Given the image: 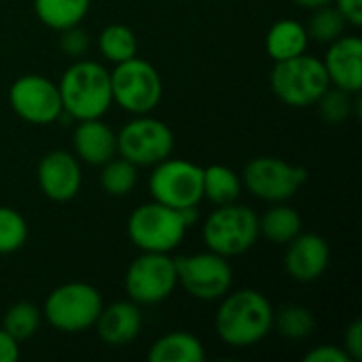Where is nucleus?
<instances>
[{"label": "nucleus", "instance_id": "26", "mask_svg": "<svg viewBox=\"0 0 362 362\" xmlns=\"http://www.w3.org/2000/svg\"><path fill=\"white\" fill-rule=\"evenodd\" d=\"M346 28H348V21L344 19V15L337 11V6L333 2L314 8L305 23L308 36L322 45H329V42L337 40L339 36H344Z\"/></svg>", "mask_w": 362, "mask_h": 362}, {"label": "nucleus", "instance_id": "33", "mask_svg": "<svg viewBox=\"0 0 362 362\" xmlns=\"http://www.w3.org/2000/svg\"><path fill=\"white\" fill-rule=\"evenodd\" d=\"M346 354L352 358V362L362 361V322L361 320H354L348 329H346V335H344V346Z\"/></svg>", "mask_w": 362, "mask_h": 362}, {"label": "nucleus", "instance_id": "14", "mask_svg": "<svg viewBox=\"0 0 362 362\" xmlns=\"http://www.w3.org/2000/svg\"><path fill=\"white\" fill-rule=\"evenodd\" d=\"M38 187L47 199L64 204L78 195L83 185V172L76 155L68 151H51L38 161L36 170Z\"/></svg>", "mask_w": 362, "mask_h": 362}, {"label": "nucleus", "instance_id": "8", "mask_svg": "<svg viewBox=\"0 0 362 362\" xmlns=\"http://www.w3.org/2000/svg\"><path fill=\"white\" fill-rule=\"evenodd\" d=\"M174 151V132L161 119L136 115L117 134V155L136 168H153Z\"/></svg>", "mask_w": 362, "mask_h": 362}, {"label": "nucleus", "instance_id": "16", "mask_svg": "<svg viewBox=\"0 0 362 362\" xmlns=\"http://www.w3.org/2000/svg\"><path fill=\"white\" fill-rule=\"evenodd\" d=\"M333 87L358 93L362 87V40L356 34H344L329 42L322 59Z\"/></svg>", "mask_w": 362, "mask_h": 362}, {"label": "nucleus", "instance_id": "23", "mask_svg": "<svg viewBox=\"0 0 362 362\" xmlns=\"http://www.w3.org/2000/svg\"><path fill=\"white\" fill-rule=\"evenodd\" d=\"M242 193V176L227 165L214 163L204 168V199L214 206H227L238 202Z\"/></svg>", "mask_w": 362, "mask_h": 362}, {"label": "nucleus", "instance_id": "34", "mask_svg": "<svg viewBox=\"0 0 362 362\" xmlns=\"http://www.w3.org/2000/svg\"><path fill=\"white\" fill-rule=\"evenodd\" d=\"M337 11L344 15L348 25L361 28L362 25V0H333Z\"/></svg>", "mask_w": 362, "mask_h": 362}, {"label": "nucleus", "instance_id": "4", "mask_svg": "<svg viewBox=\"0 0 362 362\" xmlns=\"http://www.w3.org/2000/svg\"><path fill=\"white\" fill-rule=\"evenodd\" d=\"M208 250L231 259L248 252L259 240V214L238 202L216 206L202 227Z\"/></svg>", "mask_w": 362, "mask_h": 362}, {"label": "nucleus", "instance_id": "35", "mask_svg": "<svg viewBox=\"0 0 362 362\" xmlns=\"http://www.w3.org/2000/svg\"><path fill=\"white\" fill-rule=\"evenodd\" d=\"M19 341L13 339L2 327H0V362H15L19 358Z\"/></svg>", "mask_w": 362, "mask_h": 362}, {"label": "nucleus", "instance_id": "11", "mask_svg": "<svg viewBox=\"0 0 362 362\" xmlns=\"http://www.w3.org/2000/svg\"><path fill=\"white\" fill-rule=\"evenodd\" d=\"M174 267L178 284L197 301H218L231 291L233 269L225 257L212 250L176 257Z\"/></svg>", "mask_w": 362, "mask_h": 362}, {"label": "nucleus", "instance_id": "17", "mask_svg": "<svg viewBox=\"0 0 362 362\" xmlns=\"http://www.w3.org/2000/svg\"><path fill=\"white\" fill-rule=\"evenodd\" d=\"M98 337L106 346H125L132 344L142 329V312L140 305L132 299L127 301H115L110 305H104L95 320Z\"/></svg>", "mask_w": 362, "mask_h": 362}, {"label": "nucleus", "instance_id": "30", "mask_svg": "<svg viewBox=\"0 0 362 362\" xmlns=\"http://www.w3.org/2000/svg\"><path fill=\"white\" fill-rule=\"evenodd\" d=\"M28 242L25 218L8 206H0V255H13Z\"/></svg>", "mask_w": 362, "mask_h": 362}, {"label": "nucleus", "instance_id": "27", "mask_svg": "<svg viewBox=\"0 0 362 362\" xmlns=\"http://www.w3.org/2000/svg\"><path fill=\"white\" fill-rule=\"evenodd\" d=\"M40 320H42V312L38 310V305L30 303V301H17L13 303L2 318V329L17 341H25L30 337H34L40 329Z\"/></svg>", "mask_w": 362, "mask_h": 362}, {"label": "nucleus", "instance_id": "18", "mask_svg": "<svg viewBox=\"0 0 362 362\" xmlns=\"http://www.w3.org/2000/svg\"><path fill=\"white\" fill-rule=\"evenodd\" d=\"M72 146L76 159L100 168L117 155V134L102 119H85L74 127Z\"/></svg>", "mask_w": 362, "mask_h": 362}, {"label": "nucleus", "instance_id": "32", "mask_svg": "<svg viewBox=\"0 0 362 362\" xmlns=\"http://www.w3.org/2000/svg\"><path fill=\"white\" fill-rule=\"evenodd\" d=\"M303 362H352V358L341 346H318L303 356Z\"/></svg>", "mask_w": 362, "mask_h": 362}, {"label": "nucleus", "instance_id": "13", "mask_svg": "<svg viewBox=\"0 0 362 362\" xmlns=\"http://www.w3.org/2000/svg\"><path fill=\"white\" fill-rule=\"evenodd\" d=\"M8 104L19 119L32 125H49L64 115L57 85L40 74L19 76L8 89Z\"/></svg>", "mask_w": 362, "mask_h": 362}, {"label": "nucleus", "instance_id": "1", "mask_svg": "<svg viewBox=\"0 0 362 362\" xmlns=\"http://www.w3.org/2000/svg\"><path fill=\"white\" fill-rule=\"evenodd\" d=\"M274 305L255 288L227 293L214 318L216 335L231 348H250L274 329Z\"/></svg>", "mask_w": 362, "mask_h": 362}, {"label": "nucleus", "instance_id": "15", "mask_svg": "<svg viewBox=\"0 0 362 362\" xmlns=\"http://www.w3.org/2000/svg\"><path fill=\"white\" fill-rule=\"evenodd\" d=\"M331 263L329 242L318 233H299L286 244L284 269L286 274L301 284L316 282L325 276Z\"/></svg>", "mask_w": 362, "mask_h": 362}, {"label": "nucleus", "instance_id": "21", "mask_svg": "<svg viewBox=\"0 0 362 362\" xmlns=\"http://www.w3.org/2000/svg\"><path fill=\"white\" fill-rule=\"evenodd\" d=\"M303 221L299 212L286 202L272 204L269 210H265L263 216H259V235H263L272 244H288L295 235L301 233Z\"/></svg>", "mask_w": 362, "mask_h": 362}, {"label": "nucleus", "instance_id": "36", "mask_svg": "<svg viewBox=\"0 0 362 362\" xmlns=\"http://www.w3.org/2000/svg\"><path fill=\"white\" fill-rule=\"evenodd\" d=\"M297 6H301V8H308V11H314V8H318V6H325V4H331L333 0H293Z\"/></svg>", "mask_w": 362, "mask_h": 362}, {"label": "nucleus", "instance_id": "19", "mask_svg": "<svg viewBox=\"0 0 362 362\" xmlns=\"http://www.w3.org/2000/svg\"><path fill=\"white\" fill-rule=\"evenodd\" d=\"M308 45V30L297 19H278L265 36V51L274 59V64L305 53Z\"/></svg>", "mask_w": 362, "mask_h": 362}, {"label": "nucleus", "instance_id": "25", "mask_svg": "<svg viewBox=\"0 0 362 362\" xmlns=\"http://www.w3.org/2000/svg\"><path fill=\"white\" fill-rule=\"evenodd\" d=\"M102 172H100V185L102 189L112 195V197H125L134 191L136 182H138V168L123 159L121 155L119 157H112L108 159L104 165H100Z\"/></svg>", "mask_w": 362, "mask_h": 362}, {"label": "nucleus", "instance_id": "9", "mask_svg": "<svg viewBox=\"0 0 362 362\" xmlns=\"http://www.w3.org/2000/svg\"><path fill=\"white\" fill-rule=\"evenodd\" d=\"M148 191L153 202L176 210L197 206L204 199V168L187 159H174L170 155L153 165Z\"/></svg>", "mask_w": 362, "mask_h": 362}, {"label": "nucleus", "instance_id": "28", "mask_svg": "<svg viewBox=\"0 0 362 362\" xmlns=\"http://www.w3.org/2000/svg\"><path fill=\"white\" fill-rule=\"evenodd\" d=\"M274 327L278 329V333L284 339L301 341L314 333L316 318H314L312 310H308L305 305L291 303V305H284L278 314H274Z\"/></svg>", "mask_w": 362, "mask_h": 362}, {"label": "nucleus", "instance_id": "29", "mask_svg": "<svg viewBox=\"0 0 362 362\" xmlns=\"http://www.w3.org/2000/svg\"><path fill=\"white\" fill-rule=\"evenodd\" d=\"M358 93H350L346 89H339V87H329L320 98H318V112H320V119L331 123V125H339L344 121L350 119L352 112L358 110V100H356Z\"/></svg>", "mask_w": 362, "mask_h": 362}, {"label": "nucleus", "instance_id": "3", "mask_svg": "<svg viewBox=\"0 0 362 362\" xmlns=\"http://www.w3.org/2000/svg\"><path fill=\"white\" fill-rule=\"evenodd\" d=\"M269 87L282 104L305 108L318 102V98L331 87V81L322 59L301 53L297 57L274 64Z\"/></svg>", "mask_w": 362, "mask_h": 362}, {"label": "nucleus", "instance_id": "22", "mask_svg": "<svg viewBox=\"0 0 362 362\" xmlns=\"http://www.w3.org/2000/svg\"><path fill=\"white\" fill-rule=\"evenodd\" d=\"M91 8V0H34V13L51 30L78 25Z\"/></svg>", "mask_w": 362, "mask_h": 362}, {"label": "nucleus", "instance_id": "10", "mask_svg": "<svg viewBox=\"0 0 362 362\" xmlns=\"http://www.w3.org/2000/svg\"><path fill=\"white\" fill-rule=\"evenodd\" d=\"M308 180V170L278 157H255L246 163L242 187L267 204H282L293 199Z\"/></svg>", "mask_w": 362, "mask_h": 362}, {"label": "nucleus", "instance_id": "5", "mask_svg": "<svg viewBox=\"0 0 362 362\" xmlns=\"http://www.w3.org/2000/svg\"><path fill=\"white\" fill-rule=\"evenodd\" d=\"M187 229L182 212L159 202L138 206L127 221V235L140 252L170 255L182 244Z\"/></svg>", "mask_w": 362, "mask_h": 362}, {"label": "nucleus", "instance_id": "20", "mask_svg": "<svg viewBox=\"0 0 362 362\" xmlns=\"http://www.w3.org/2000/svg\"><path fill=\"white\" fill-rule=\"evenodd\" d=\"M204 358V344L185 331H174L159 337L148 350L151 362H202Z\"/></svg>", "mask_w": 362, "mask_h": 362}, {"label": "nucleus", "instance_id": "7", "mask_svg": "<svg viewBox=\"0 0 362 362\" xmlns=\"http://www.w3.org/2000/svg\"><path fill=\"white\" fill-rule=\"evenodd\" d=\"M110 89L112 104H119L129 115H151L163 98L159 70L138 55L115 64V70L110 72Z\"/></svg>", "mask_w": 362, "mask_h": 362}, {"label": "nucleus", "instance_id": "31", "mask_svg": "<svg viewBox=\"0 0 362 362\" xmlns=\"http://www.w3.org/2000/svg\"><path fill=\"white\" fill-rule=\"evenodd\" d=\"M89 34L81 25L59 30V49L70 57H83L89 49Z\"/></svg>", "mask_w": 362, "mask_h": 362}, {"label": "nucleus", "instance_id": "12", "mask_svg": "<svg viewBox=\"0 0 362 362\" xmlns=\"http://www.w3.org/2000/svg\"><path fill=\"white\" fill-rule=\"evenodd\" d=\"M125 293L138 305H157L178 286L174 259L165 252H142L125 272Z\"/></svg>", "mask_w": 362, "mask_h": 362}, {"label": "nucleus", "instance_id": "6", "mask_svg": "<svg viewBox=\"0 0 362 362\" xmlns=\"http://www.w3.org/2000/svg\"><path fill=\"white\" fill-rule=\"evenodd\" d=\"M104 308L102 295L87 282H66L53 288L42 305L45 320L59 333H83L91 329Z\"/></svg>", "mask_w": 362, "mask_h": 362}, {"label": "nucleus", "instance_id": "2", "mask_svg": "<svg viewBox=\"0 0 362 362\" xmlns=\"http://www.w3.org/2000/svg\"><path fill=\"white\" fill-rule=\"evenodd\" d=\"M62 108L76 121L102 119L112 106L110 72L91 59H76L59 78Z\"/></svg>", "mask_w": 362, "mask_h": 362}, {"label": "nucleus", "instance_id": "24", "mask_svg": "<svg viewBox=\"0 0 362 362\" xmlns=\"http://www.w3.org/2000/svg\"><path fill=\"white\" fill-rule=\"evenodd\" d=\"M98 49L104 59L121 64L138 55V38L125 23H108L98 36Z\"/></svg>", "mask_w": 362, "mask_h": 362}]
</instances>
